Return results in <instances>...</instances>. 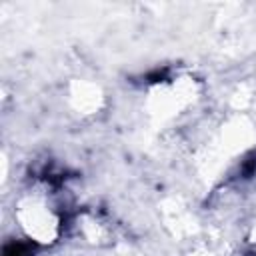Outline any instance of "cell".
I'll list each match as a JSON object with an SVG mask.
<instances>
[{
  "instance_id": "1",
  "label": "cell",
  "mask_w": 256,
  "mask_h": 256,
  "mask_svg": "<svg viewBox=\"0 0 256 256\" xmlns=\"http://www.w3.org/2000/svg\"><path fill=\"white\" fill-rule=\"evenodd\" d=\"M4 256H28V252L22 244H10V246H6Z\"/></svg>"
}]
</instances>
